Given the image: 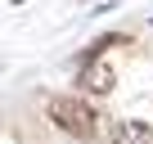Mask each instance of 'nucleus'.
<instances>
[{
    "mask_svg": "<svg viewBox=\"0 0 153 144\" xmlns=\"http://www.w3.org/2000/svg\"><path fill=\"white\" fill-rule=\"evenodd\" d=\"M149 144H153V140H149Z\"/></svg>",
    "mask_w": 153,
    "mask_h": 144,
    "instance_id": "nucleus-4",
    "label": "nucleus"
},
{
    "mask_svg": "<svg viewBox=\"0 0 153 144\" xmlns=\"http://www.w3.org/2000/svg\"><path fill=\"white\" fill-rule=\"evenodd\" d=\"M113 86H117V68L113 63H104V59L81 63V72H76V90L81 95H113Z\"/></svg>",
    "mask_w": 153,
    "mask_h": 144,
    "instance_id": "nucleus-2",
    "label": "nucleus"
},
{
    "mask_svg": "<svg viewBox=\"0 0 153 144\" xmlns=\"http://www.w3.org/2000/svg\"><path fill=\"white\" fill-rule=\"evenodd\" d=\"M104 140L108 144H149L153 140V126L149 122H135V117H113L104 126Z\"/></svg>",
    "mask_w": 153,
    "mask_h": 144,
    "instance_id": "nucleus-3",
    "label": "nucleus"
},
{
    "mask_svg": "<svg viewBox=\"0 0 153 144\" xmlns=\"http://www.w3.org/2000/svg\"><path fill=\"white\" fill-rule=\"evenodd\" d=\"M45 113H50V122H54L63 135H72V140H95V135H99V122H104L81 95H50Z\"/></svg>",
    "mask_w": 153,
    "mask_h": 144,
    "instance_id": "nucleus-1",
    "label": "nucleus"
}]
</instances>
